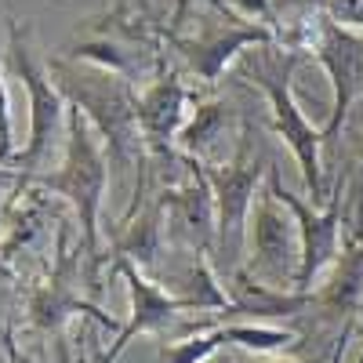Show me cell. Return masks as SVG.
Listing matches in <instances>:
<instances>
[{
	"mask_svg": "<svg viewBox=\"0 0 363 363\" xmlns=\"http://www.w3.org/2000/svg\"><path fill=\"white\" fill-rule=\"evenodd\" d=\"M0 342H4V352H8V363H26V359L18 356V345H15V338H11V327H4V330H0Z\"/></svg>",
	"mask_w": 363,
	"mask_h": 363,
	"instance_id": "cell-22",
	"label": "cell"
},
{
	"mask_svg": "<svg viewBox=\"0 0 363 363\" xmlns=\"http://www.w3.org/2000/svg\"><path fill=\"white\" fill-rule=\"evenodd\" d=\"M225 109H229V106H222V102H203V106L196 109V116H193L189 124L182 128V135H178L182 149H186V153H203V149L225 131V120H229Z\"/></svg>",
	"mask_w": 363,
	"mask_h": 363,
	"instance_id": "cell-15",
	"label": "cell"
},
{
	"mask_svg": "<svg viewBox=\"0 0 363 363\" xmlns=\"http://www.w3.org/2000/svg\"><path fill=\"white\" fill-rule=\"evenodd\" d=\"M269 193L277 196L284 207H291L294 218H298V258H301V262H298V272H294V284L306 291L327 265H335V262L342 258V255H338V247H342V225H338L342 193L330 200L327 211H316V207L301 203L294 193L284 189L277 167L269 171Z\"/></svg>",
	"mask_w": 363,
	"mask_h": 363,
	"instance_id": "cell-9",
	"label": "cell"
},
{
	"mask_svg": "<svg viewBox=\"0 0 363 363\" xmlns=\"http://www.w3.org/2000/svg\"><path fill=\"white\" fill-rule=\"evenodd\" d=\"M225 342V327L211 330V335H196V338H186V342H174L171 349H164L160 363H200L215 352L218 345Z\"/></svg>",
	"mask_w": 363,
	"mask_h": 363,
	"instance_id": "cell-16",
	"label": "cell"
},
{
	"mask_svg": "<svg viewBox=\"0 0 363 363\" xmlns=\"http://www.w3.org/2000/svg\"><path fill=\"white\" fill-rule=\"evenodd\" d=\"M11 69L29 91V142L11 164L18 167V178L37 174V167L51 157L55 142L62 138V124H69V102L62 99V91L48 80V73L33 62V55L26 48V29L18 18H11Z\"/></svg>",
	"mask_w": 363,
	"mask_h": 363,
	"instance_id": "cell-4",
	"label": "cell"
},
{
	"mask_svg": "<svg viewBox=\"0 0 363 363\" xmlns=\"http://www.w3.org/2000/svg\"><path fill=\"white\" fill-rule=\"evenodd\" d=\"M51 80L62 99L77 106L91 128L109 145V167L124 178L142 153V128H138V99L131 95L128 80L109 69H77L69 62H51Z\"/></svg>",
	"mask_w": 363,
	"mask_h": 363,
	"instance_id": "cell-1",
	"label": "cell"
},
{
	"mask_svg": "<svg viewBox=\"0 0 363 363\" xmlns=\"http://www.w3.org/2000/svg\"><path fill=\"white\" fill-rule=\"evenodd\" d=\"M142 8H145V0H142Z\"/></svg>",
	"mask_w": 363,
	"mask_h": 363,
	"instance_id": "cell-26",
	"label": "cell"
},
{
	"mask_svg": "<svg viewBox=\"0 0 363 363\" xmlns=\"http://www.w3.org/2000/svg\"><path fill=\"white\" fill-rule=\"evenodd\" d=\"M262 174V157L251 153V145H244L236 153L233 164L211 167L207 182L215 193V229H218V255L225 262V269H233L240 262V244H244V218L251 207V193L255 182Z\"/></svg>",
	"mask_w": 363,
	"mask_h": 363,
	"instance_id": "cell-8",
	"label": "cell"
},
{
	"mask_svg": "<svg viewBox=\"0 0 363 363\" xmlns=\"http://www.w3.org/2000/svg\"><path fill=\"white\" fill-rule=\"evenodd\" d=\"M189 11H193V0H174V11H171V22H167V37L182 33V26L189 22Z\"/></svg>",
	"mask_w": 363,
	"mask_h": 363,
	"instance_id": "cell-21",
	"label": "cell"
},
{
	"mask_svg": "<svg viewBox=\"0 0 363 363\" xmlns=\"http://www.w3.org/2000/svg\"><path fill=\"white\" fill-rule=\"evenodd\" d=\"M298 48H309L316 55V62L335 87V109L323 128V142H330L342 131L352 102L363 99V33L335 22L327 11H313V18L301 22Z\"/></svg>",
	"mask_w": 363,
	"mask_h": 363,
	"instance_id": "cell-5",
	"label": "cell"
},
{
	"mask_svg": "<svg viewBox=\"0 0 363 363\" xmlns=\"http://www.w3.org/2000/svg\"><path fill=\"white\" fill-rule=\"evenodd\" d=\"M320 11H327L335 22L356 29V33H363V0H316Z\"/></svg>",
	"mask_w": 363,
	"mask_h": 363,
	"instance_id": "cell-19",
	"label": "cell"
},
{
	"mask_svg": "<svg viewBox=\"0 0 363 363\" xmlns=\"http://www.w3.org/2000/svg\"><path fill=\"white\" fill-rule=\"evenodd\" d=\"M359 298H363V247H356L335 262V277H330V284L323 291V301L338 313L356 309Z\"/></svg>",
	"mask_w": 363,
	"mask_h": 363,
	"instance_id": "cell-14",
	"label": "cell"
},
{
	"mask_svg": "<svg viewBox=\"0 0 363 363\" xmlns=\"http://www.w3.org/2000/svg\"><path fill=\"white\" fill-rule=\"evenodd\" d=\"M11 182H22L18 171H4V167H0V186H11Z\"/></svg>",
	"mask_w": 363,
	"mask_h": 363,
	"instance_id": "cell-24",
	"label": "cell"
},
{
	"mask_svg": "<svg viewBox=\"0 0 363 363\" xmlns=\"http://www.w3.org/2000/svg\"><path fill=\"white\" fill-rule=\"evenodd\" d=\"M174 207V225L186 233L196 247H203L211 240V225H215V193H211L207 174H193L189 189H182L171 196Z\"/></svg>",
	"mask_w": 363,
	"mask_h": 363,
	"instance_id": "cell-12",
	"label": "cell"
},
{
	"mask_svg": "<svg viewBox=\"0 0 363 363\" xmlns=\"http://www.w3.org/2000/svg\"><path fill=\"white\" fill-rule=\"evenodd\" d=\"M229 4L236 8L240 18H247V22H258V26L272 29V33L280 37V44H284V29H280V22H277V11H272V0H229Z\"/></svg>",
	"mask_w": 363,
	"mask_h": 363,
	"instance_id": "cell-18",
	"label": "cell"
},
{
	"mask_svg": "<svg viewBox=\"0 0 363 363\" xmlns=\"http://www.w3.org/2000/svg\"><path fill=\"white\" fill-rule=\"evenodd\" d=\"M0 164H11V102L4 87V66H0Z\"/></svg>",
	"mask_w": 363,
	"mask_h": 363,
	"instance_id": "cell-20",
	"label": "cell"
},
{
	"mask_svg": "<svg viewBox=\"0 0 363 363\" xmlns=\"http://www.w3.org/2000/svg\"><path fill=\"white\" fill-rule=\"evenodd\" d=\"M356 229H363V196H359V215H356Z\"/></svg>",
	"mask_w": 363,
	"mask_h": 363,
	"instance_id": "cell-25",
	"label": "cell"
},
{
	"mask_svg": "<svg viewBox=\"0 0 363 363\" xmlns=\"http://www.w3.org/2000/svg\"><path fill=\"white\" fill-rule=\"evenodd\" d=\"M225 342H240V345L258 349V352H272V349L291 345L294 335H287V330H269V327H225Z\"/></svg>",
	"mask_w": 363,
	"mask_h": 363,
	"instance_id": "cell-17",
	"label": "cell"
},
{
	"mask_svg": "<svg viewBox=\"0 0 363 363\" xmlns=\"http://www.w3.org/2000/svg\"><path fill=\"white\" fill-rule=\"evenodd\" d=\"M4 251H8V247H0V306H4V291H8V280H11L8 262H4Z\"/></svg>",
	"mask_w": 363,
	"mask_h": 363,
	"instance_id": "cell-23",
	"label": "cell"
},
{
	"mask_svg": "<svg viewBox=\"0 0 363 363\" xmlns=\"http://www.w3.org/2000/svg\"><path fill=\"white\" fill-rule=\"evenodd\" d=\"M272 200H277V196L265 193V200H262V207H258V215H255V244H258L262 262L280 272L284 262L294 258V255H291V240H287V222L277 215Z\"/></svg>",
	"mask_w": 363,
	"mask_h": 363,
	"instance_id": "cell-13",
	"label": "cell"
},
{
	"mask_svg": "<svg viewBox=\"0 0 363 363\" xmlns=\"http://www.w3.org/2000/svg\"><path fill=\"white\" fill-rule=\"evenodd\" d=\"M211 8L218 11V18L203 22V29L196 37L182 40V37H167L171 48L186 58V66L203 80V84H215L225 66L233 58L244 51V48H269V44H280V37L272 29L258 26V22H247L240 15H229L225 11V0H207Z\"/></svg>",
	"mask_w": 363,
	"mask_h": 363,
	"instance_id": "cell-6",
	"label": "cell"
},
{
	"mask_svg": "<svg viewBox=\"0 0 363 363\" xmlns=\"http://www.w3.org/2000/svg\"><path fill=\"white\" fill-rule=\"evenodd\" d=\"M40 186L48 193L66 196L77 211V222H80V240H84V255L91 262V272L102 265L99 255V207L106 196V182H109V160L99 145V131L91 128V120L69 106V124H66V157L62 167L51 171V174H29L22 178L18 186Z\"/></svg>",
	"mask_w": 363,
	"mask_h": 363,
	"instance_id": "cell-2",
	"label": "cell"
},
{
	"mask_svg": "<svg viewBox=\"0 0 363 363\" xmlns=\"http://www.w3.org/2000/svg\"><path fill=\"white\" fill-rule=\"evenodd\" d=\"M116 269H120V277L128 280V291H131V320L120 327L116 342L109 345V352L99 363H113L120 352L131 345L135 335H145V330H167V323L182 313V301L171 298L167 291H160L153 280H145L128 258H116Z\"/></svg>",
	"mask_w": 363,
	"mask_h": 363,
	"instance_id": "cell-11",
	"label": "cell"
},
{
	"mask_svg": "<svg viewBox=\"0 0 363 363\" xmlns=\"http://www.w3.org/2000/svg\"><path fill=\"white\" fill-rule=\"evenodd\" d=\"M298 62H301V48H291L287 55H247L244 69L255 73V80L269 95L277 135L291 145V153L301 167V178H306V186L313 193V203H316L320 193H323V186H320V142H323V131H316L309 120L301 116V109L294 102L291 77H294Z\"/></svg>",
	"mask_w": 363,
	"mask_h": 363,
	"instance_id": "cell-3",
	"label": "cell"
},
{
	"mask_svg": "<svg viewBox=\"0 0 363 363\" xmlns=\"http://www.w3.org/2000/svg\"><path fill=\"white\" fill-rule=\"evenodd\" d=\"M80 251H84V247H80ZM80 251H69V229H58L55 269H51V277L37 287L33 301H29V320H33V327L55 335L58 345H62V356H66V342H62L66 320L87 313V316H95L99 323H106L109 330L116 327L106 313H99L91 301L80 298ZM66 363H69V356H66Z\"/></svg>",
	"mask_w": 363,
	"mask_h": 363,
	"instance_id": "cell-7",
	"label": "cell"
},
{
	"mask_svg": "<svg viewBox=\"0 0 363 363\" xmlns=\"http://www.w3.org/2000/svg\"><path fill=\"white\" fill-rule=\"evenodd\" d=\"M186 84L174 66H160L157 80L138 99V128L142 142L157 157H171V145L182 135V116H186Z\"/></svg>",
	"mask_w": 363,
	"mask_h": 363,
	"instance_id": "cell-10",
	"label": "cell"
}]
</instances>
